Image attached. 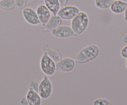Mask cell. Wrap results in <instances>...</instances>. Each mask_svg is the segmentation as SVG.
I'll use <instances>...</instances> for the list:
<instances>
[{
  "instance_id": "7c38bea8",
  "label": "cell",
  "mask_w": 127,
  "mask_h": 105,
  "mask_svg": "<svg viewBox=\"0 0 127 105\" xmlns=\"http://www.w3.org/2000/svg\"><path fill=\"white\" fill-rule=\"evenodd\" d=\"M127 3L120 0H114L110 6V11L115 14H120L124 13L126 9Z\"/></svg>"
},
{
  "instance_id": "8992f818",
  "label": "cell",
  "mask_w": 127,
  "mask_h": 105,
  "mask_svg": "<svg viewBox=\"0 0 127 105\" xmlns=\"http://www.w3.org/2000/svg\"><path fill=\"white\" fill-rule=\"evenodd\" d=\"M75 65L76 62L74 59L71 57H65L56 63V69L61 72L68 73L74 69Z\"/></svg>"
},
{
  "instance_id": "ffe728a7",
  "label": "cell",
  "mask_w": 127,
  "mask_h": 105,
  "mask_svg": "<svg viewBox=\"0 0 127 105\" xmlns=\"http://www.w3.org/2000/svg\"><path fill=\"white\" fill-rule=\"evenodd\" d=\"M120 55L124 59H127V45H125V46L122 48L120 51Z\"/></svg>"
},
{
  "instance_id": "ac0fdd59",
  "label": "cell",
  "mask_w": 127,
  "mask_h": 105,
  "mask_svg": "<svg viewBox=\"0 0 127 105\" xmlns=\"http://www.w3.org/2000/svg\"><path fill=\"white\" fill-rule=\"evenodd\" d=\"M16 7H18L19 9L24 8L27 4V0H14Z\"/></svg>"
},
{
  "instance_id": "9a60e30c",
  "label": "cell",
  "mask_w": 127,
  "mask_h": 105,
  "mask_svg": "<svg viewBox=\"0 0 127 105\" xmlns=\"http://www.w3.org/2000/svg\"><path fill=\"white\" fill-rule=\"evenodd\" d=\"M114 0H94L95 7L100 9H107L110 8Z\"/></svg>"
},
{
  "instance_id": "7402d4cb",
  "label": "cell",
  "mask_w": 127,
  "mask_h": 105,
  "mask_svg": "<svg viewBox=\"0 0 127 105\" xmlns=\"http://www.w3.org/2000/svg\"><path fill=\"white\" fill-rule=\"evenodd\" d=\"M122 41L123 44H125V45H127V32L124 35L122 38Z\"/></svg>"
},
{
  "instance_id": "6da1fadb",
  "label": "cell",
  "mask_w": 127,
  "mask_h": 105,
  "mask_svg": "<svg viewBox=\"0 0 127 105\" xmlns=\"http://www.w3.org/2000/svg\"><path fill=\"white\" fill-rule=\"evenodd\" d=\"M100 54V49L95 44H90L84 47L75 57L76 63L84 64L89 63L96 59Z\"/></svg>"
},
{
  "instance_id": "277c9868",
  "label": "cell",
  "mask_w": 127,
  "mask_h": 105,
  "mask_svg": "<svg viewBox=\"0 0 127 105\" xmlns=\"http://www.w3.org/2000/svg\"><path fill=\"white\" fill-rule=\"evenodd\" d=\"M38 93L42 99L47 100L52 95L53 92V85L50 79L47 75H45L39 82L38 88Z\"/></svg>"
},
{
  "instance_id": "cb8c5ba5",
  "label": "cell",
  "mask_w": 127,
  "mask_h": 105,
  "mask_svg": "<svg viewBox=\"0 0 127 105\" xmlns=\"http://www.w3.org/2000/svg\"><path fill=\"white\" fill-rule=\"evenodd\" d=\"M124 20H125V21H127V7L126 9H125V11H124Z\"/></svg>"
},
{
  "instance_id": "d4e9b609",
  "label": "cell",
  "mask_w": 127,
  "mask_h": 105,
  "mask_svg": "<svg viewBox=\"0 0 127 105\" xmlns=\"http://www.w3.org/2000/svg\"><path fill=\"white\" fill-rule=\"evenodd\" d=\"M36 1H37V0H27V4H32L33 3V2H35Z\"/></svg>"
},
{
  "instance_id": "9c48e42d",
  "label": "cell",
  "mask_w": 127,
  "mask_h": 105,
  "mask_svg": "<svg viewBox=\"0 0 127 105\" xmlns=\"http://www.w3.org/2000/svg\"><path fill=\"white\" fill-rule=\"evenodd\" d=\"M36 12L38 16L40 24L44 27L52 16V13L45 4H40L36 8Z\"/></svg>"
},
{
  "instance_id": "603a6c76",
  "label": "cell",
  "mask_w": 127,
  "mask_h": 105,
  "mask_svg": "<svg viewBox=\"0 0 127 105\" xmlns=\"http://www.w3.org/2000/svg\"><path fill=\"white\" fill-rule=\"evenodd\" d=\"M60 2V4L61 7H63V6L67 5V3H68V0H58Z\"/></svg>"
},
{
  "instance_id": "52a82bcc",
  "label": "cell",
  "mask_w": 127,
  "mask_h": 105,
  "mask_svg": "<svg viewBox=\"0 0 127 105\" xmlns=\"http://www.w3.org/2000/svg\"><path fill=\"white\" fill-rule=\"evenodd\" d=\"M22 17L29 24L31 25H38L40 24L35 10L31 7H25L22 11Z\"/></svg>"
},
{
  "instance_id": "4fadbf2b",
  "label": "cell",
  "mask_w": 127,
  "mask_h": 105,
  "mask_svg": "<svg viewBox=\"0 0 127 105\" xmlns=\"http://www.w3.org/2000/svg\"><path fill=\"white\" fill-rule=\"evenodd\" d=\"M45 53L48 54L55 63H58L62 58V55L58 49L48 44H45L44 46Z\"/></svg>"
},
{
  "instance_id": "484cf974",
  "label": "cell",
  "mask_w": 127,
  "mask_h": 105,
  "mask_svg": "<svg viewBox=\"0 0 127 105\" xmlns=\"http://www.w3.org/2000/svg\"><path fill=\"white\" fill-rule=\"evenodd\" d=\"M125 66H126V67L127 68V59L126 62H125Z\"/></svg>"
},
{
  "instance_id": "ba28073f",
  "label": "cell",
  "mask_w": 127,
  "mask_h": 105,
  "mask_svg": "<svg viewBox=\"0 0 127 105\" xmlns=\"http://www.w3.org/2000/svg\"><path fill=\"white\" fill-rule=\"evenodd\" d=\"M51 33L53 37L58 38H68L76 36L73 29L70 26L60 25L57 28L51 31Z\"/></svg>"
},
{
  "instance_id": "e0dca14e",
  "label": "cell",
  "mask_w": 127,
  "mask_h": 105,
  "mask_svg": "<svg viewBox=\"0 0 127 105\" xmlns=\"http://www.w3.org/2000/svg\"><path fill=\"white\" fill-rule=\"evenodd\" d=\"M93 105H110V101L105 98H97L94 100L93 103Z\"/></svg>"
},
{
  "instance_id": "2e32d148",
  "label": "cell",
  "mask_w": 127,
  "mask_h": 105,
  "mask_svg": "<svg viewBox=\"0 0 127 105\" xmlns=\"http://www.w3.org/2000/svg\"><path fill=\"white\" fill-rule=\"evenodd\" d=\"M16 7L14 0H1L0 8L4 11H11Z\"/></svg>"
},
{
  "instance_id": "7a4b0ae2",
  "label": "cell",
  "mask_w": 127,
  "mask_h": 105,
  "mask_svg": "<svg viewBox=\"0 0 127 105\" xmlns=\"http://www.w3.org/2000/svg\"><path fill=\"white\" fill-rule=\"evenodd\" d=\"M89 18L87 13L80 11L73 19L71 20L70 27L73 29L76 36L84 33L89 26Z\"/></svg>"
},
{
  "instance_id": "5b68a950",
  "label": "cell",
  "mask_w": 127,
  "mask_h": 105,
  "mask_svg": "<svg viewBox=\"0 0 127 105\" xmlns=\"http://www.w3.org/2000/svg\"><path fill=\"white\" fill-rule=\"evenodd\" d=\"M80 11V9L77 6H72V5H66L63 7H60L57 13V15L62 20L71 21Z\"/></svg>"
},
{
  "instance_id": "d6986e66",
  "label": "cell",
  "mask_w": 127,
  "mask_h": 105,
  "mask_svg": "<svg viewBox=\"0 0 127 105\" xmlns=\"http://www.w3.org/2000/svg\"><path fill=\"white\" fill-rule=\"evenodd\" d=\"M38 84H39V82L37 81L36 80H31V82L29 84V88L32 89L35 91H38Z\"/></svg>"
},
{
  "instance_id": "3957f363",
  "label": "cell",
  "mask_w": 127,
  "mask_h": 105,
  "mask_svg": "<svg viewBox=\"0 0 127 105\" xmlns=\"http://www.w3.org/2000/svg\"><path fill=\"white\" fill-rule=\"evenodd\" d=\"M56 63L48 54L43 53L40 60V67L45 75L52 76L57 71Z\"/></svg>"
},
{
  "instance_id": "44dd1931",
  "label": "cell",
  "mask_w": 127,
  "mask_h": 105,
  "mask_svg": "<svg viewBox=\"0 0 127 105\" xmlns=\"http://www.w3.org/2000/svg\"><path fill=\"white\" fill-rule=\"evenodd\" d=\"M20 104L22 105H29L28 101L26 98V96H23L20 99Z\"/></svg>"
},
{
  "instance_id": "83f0119b",
  "label": "cell",
  "mask_w": 127,
  "mask_h": 105,
  "mask_svg": "<svg viewBox=\"0 0 127 105\" xmlns=\"http://www.w3.org/2000/svg\"><path fill=\"white\" fill-rule=\"evenodd\" d=\"M0 1H1V0H0Z\"/></svg>"
},
{
  "instance_id": "4316f807",
  "label": "cell",
  "mask_w": 127,
  "mask_h": 105,
  "mask_svg": "<svg viewBox=\"0 0 127 105\" xmlns=\"http://www.w3.org/2000/svg\"><path fill=\"white\" fill-rule=\"evenodd\" d=\"M120 1H124V2H125L127 3V0H120Z\"/></svg>"
},
{
  "instance_id": "5bb4252c",
  "label": "cell",
  "mask_w": 127,
  "mask_h": 105,
  "mask_svg": "<svg viewBox=\"0 0 127 105\" xmlns=\"http://www.w3.org/2000/svg\"><path fill=\"white\" fill-rule=\"evenodd\" d=\"M44 4L53 15H57L61 7L58 0H44Z\"/></svg>"
},
{
  "instance_id": "8fae6325",
  "label": "cell",
  "mask_w": 127,
  "mask_h": 105,
  "mask_svg": "<svg viewBox=\"0 0 127 105\" xmlns=\"http://www.w3.org/2000/svg\"><path fill=\"white\" fill-rule=\"evenodd\" d=\"M26 96L29 105H40L42 104V98L35 90L29 88Z\"/></svg>"
},
{
  "instance_id": "30bf717a",
  "label": "cell",
  "mask_w": 127,
  "mask_h": 105,
  "mask_svg": "<svg viewBox=\"0 0 127 105\" xmlns=\"http://www.w3.org/2000/svg\"><path fill=\"white\" fill-rule=\"evenodd\" d=\"M63 20L58 16V15H52L50 19L43 27V31L45 32H48L53 30L55 28H57L61 25Z\"/></svg>"
}]
</instances>
